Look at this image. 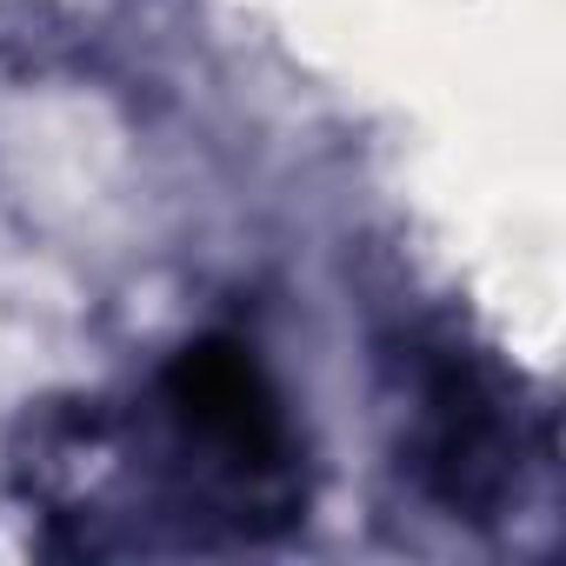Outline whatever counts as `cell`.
I'll list each match as a JSON object with an SVG mask.
<instances>
[{"instance_id": "6da1fadb", "label": "cell", "mask_w": 566, "mask_h": 566, "mask_svg": "<svg viewBox=\"0 0 566 566\" xmlns=\"http://www.w3.org/2000/svg\"><path fill=\"white\" fill-rule=\"evenodd\" d=\"M14 473L74 553L266 546L314 500L307 433L233 334L187 340L134 394L41 407Z\"/></svg>"}, {"instance_id": "7a4b0ae2", "label": "cell", "mask_w": 566, "mask_h": 566, "mask_svg": "<svg viewBox=\"0 0 566 566\" xmlns=\"http://www.w3.org/2000/svg\"><path fill=\"white\" fill-rule=\"evenodd\" d=\"M526 460V407L493 354L453 327L413 334L400 347V467L413 486L447 520L493 526L520 500Z\"/></svg>"}]
</instances>
